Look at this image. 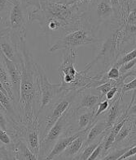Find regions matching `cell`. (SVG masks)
Returning <instances> with one entry per match:
<instances>
[{
	"instance_id": "18",
	"label": "cell",
	"mask_w": 136,
	"mask_h": 160,
	"mask_svg": "<svg viewBox=\"0 0 136 160\" xmlns=\"http://www.w3.org/2000/svg\"><path fill=\"white\" fill-rule=\"evenodd\" d=\"M104 132L103 135H102L101 137H99L97 140H94L93 142L90 143L87 145H83L82 148V149L80 150V152L78 153V155L76 156L74 159H78V160H88L89 157L91 156V154L92 153V152L94 151V149L97 147V145H99V143L101 142V140H103V137H104Z\"/></svg>"
},
{
	"instance_id": "39",
	"label": "cell",
	"mask_w": 136,
	"mask_h": 160,
	"mask_svg": "<svg viewBox=\"0 0 136 160\" xmlns=\"http://www.w3.org/2000/svg\"><path fill=\"white\" fill-rule=\"evenodd\" d=\"M127 159H130V160H136V154H134V155L131 156V157H130V158H128Z\"/></svg>"
},
{
	"instance_id": "28",
	"label": "cell",
	"mask_w": 136,
	"mask_h": 160,
	"mask_svg": "<svg viewBox=\"0 0 136 160\" xmlns=\"http://www.w3.org/2000/svg\"><path fill=\"white\" fill-rule=\"evenodd\" d=\"M135 65H136V58L130 60V61L127 62H125V63H124L122 66H121L120 68H119L120 73H121V75L125 74V73H126L127 72L131 70L132 68H134Z\"/></svg>"
},
{
	"instance_id": "14",
	"label": "cell",
	"mask_w": 136,
	"mask_h": 160,
	"mask_svg": "<svg viewBox=\"0 0 136 160\" xmlns=\"http://www.w3.org/2000/svg\"><path fill=\"white\" fill-rule=\"evenodd\" d=\"M12 153L14 159L20 160H36L39 159L38 155L33 153L29 147L21 140L14 141L12 146Z\"/></svg>"
},
{
	"instance_id": "13",
	"label": "cell",
	"mask_w": 136,
	"mask_h": 160,
	"mask_svg": "<svg viewBox=\"0 0 136 160\" xmlns=\"http://www.w3.org/2000/svg\"><path fill=\"white\" fill-rule=\"evenodd\" d=\"M87 133L88 130L82 131V133L77 138L74 139L56 159H74V158L82 149V146L84 145Z\"/></svg>"
},
{
	"instance_id": "5",
	"label": "cell",
	"mask_w": 136,
	"mask_h": 160,
	"mask_svg": "<svg viewBox=\"0 0 136 160\" xmlns=\"http://www.w3.org/2000/svg\"><path fill=\"white\" fill-rule=\"evenodd\" d=\"M29 12L25 1L16 0L7 18L10 35L18 41L25 38L27 24L30 23Z\"/></svg>"
},
{
	"instance_id": "25",
	"label": "cell",
	"mask_w": 136,
	"mask_h": 160,
	"mask_svg": "<svg viewBox=\"0 0 136 160\" xmlns=\"http://www.w3.org/2000/svg\"><path fill=\"white\" fill-rule=\"evenodd\" d=\"M104 153V144H103V142H102V140H101V142L99 143V145H97V147L94 149V151L92 152V153H91V156L89 157L88 159L95 160V159H98V158L101 159V158L104 157V155H103V153Z\"/></svg>"
},
{
	"instance_id": "21",
	"label": "cell",
	"mask_w": 136,
	"mask_h": 160,
	"mask_svg": "<svg viewBox=\"0 0 136 160\" xmlns=\"http://www.w3.org/2000/svg\"><path fill=\"white\" fill-rule=\"evenodd\" d=\"M132 146V145H131ZM131 146H127L125 148H120V149H112L108 154L104 156V158L102 159L104 160H117L118 159L121 155H123L128 149H130Z\"/></svg>"
},
{
	"instance_id": "36",
	"label": "cell",
	"mask_w": 136,
	"mask_h": 160,
	"mask_svg": "<svg viewBox=\"0 0 136 160\" xmlns=\"http://www.w3.org/2000/svg\"><path fill=\"white\" fill-rule=\"evenodd\" d=\"M134 76H136V65L134 67V68H132L130 71L127 72L125 73V74L121 75V79L124 81L125 79H126V78H127V77H134Z\"/></svg>"
},
{
	"instance_id": "38",
	"label": "cell",
	"mask_w": 136,
	"mask_h": 160,
	"mask_svg": "<svg viewBox=\"0 0 136 160\" xmlns=\"http://www.w3.org/2000/svg\"><path fill=\"white\" fill-rule=\"evenodd\" d=\"M112 4V8L114 9V12L119 8L120 7V0H109Z\"/></svg>"
},
{
	"instance_id": "29",
	"label": "cell",
	"mask_w": 136,
	"mask_h": 160,
	"mask_svg": "<svg viewBox=\"0 0 136 160\" xmlns=\"http://www.w3.org/2000/svg\"><path fill=\"white\" fill-rule=\"evenodd\" d=\"M132 90H136V78L133 81H130L129 83L123 84V86L120 89V92L124 94L125 92H129Z\"/></svg>"
},
{
	"instance_id": "30",
	"label": "cell",
	"mask_w": 136,
	"mask_h": 160,
	"mask_svg": "<svg viewBox=\"0 0 136 160\" xmlns=\"http://www.w3.org/2000/svg\"><path fill=\"white\" fill-rule=\"evenodd\" d=\"M134 94H133V97H132L131 101H130V104H129V107L127 108V109H126V114H127L128 117L133 116V115H136V103H134V99H135L136 97V90H134Z\"/></svg>"
},
{
	"instance_id": "1",
	"label": "cell",
	"mask_w": 136,
	"mask_h": 160,
	"mask_svg": "<svg viewBox=\"0 0 136 160\" xmlns=\"http://www.w3.org/2000/svg\"><path fill=\"white\" fill-rule=\"evenodd\" d=\"M19 45L23 58L20 67L19 108L21 121L26 122L34 117H39L41 101L39 64L34 60L25 39L20 40Z\"/></svg>"
},
{
	"instance_id": "37",
	"label": "cell",
	"mask_w": 136,
	"mask_h": 160,
	"mask_svg": "<svg viewBox=\"0 0 136 160\" xmlns=\"http://www.w3.org/2000/svg\"><path fill=\"white\" fill-rule=\"evenodd\" d=\"M133 116H134L133 118H130L132 123V130L130 135L136 136V115H133Z\"/></svg>"
},
{
	"instance_id": "19",
	"label": "cell",
	"mask_w": 136,
	"mask_h": 160,
	"mask_svg": "<svg viewBox=\"0 0 136 160\" xmlns=\"http://www.w3.org/2000/svg\"><path fill=\"white\" fill-rule=\"evenodd\" d=\"M132 130V123L130 119V117L129 118L127 119V121L124 123V125L122 126V127L121 128V130L119 131V132L117 133V135L116 136V138L114 140V142L112 144V147L117 146L120 143H121L122 141L127 138L128 136H130V133H131Z\"/></svg>"
},
{
	"instance_id": "9",
	"label": "cell",
	"mask_w": 136,
	"mask_h": 160,
	"mask_svg": "<svg viewBox=\"0 0 136 160\" xmlns=\"http://www.w3.org/2000/svg\"><path fill=\"white\" fill-rule=\"evenodd\" d=\"M74 108V107H73ZM95 110L78 109L74 108V116L72 128L75 132H82L89 130L98 118H95Z\"/></svg>"
},
{
	"instance_id": "35",
	"label": "cell",
	"mask_w": 136,
	"mask_h": 160,
	"mask_svg": "<svg viewBox=\"0 0 136 160\" xmlns=\"http://www.w3.org/2000/svg\"><path fill=\"white\" fill-rule=\"evenodd\" d=\"M27 7H33L34 9H38L41 8V2L40 0H25Z\"/></svg>"
},
{
	"instance_id": "4",
	"label": "cell",
	"mask_w": 136,
	"mask_h": 160,
	"mask_svg": "<svg viewBox=\"0 0 136 160\" xmlns=\"http://www.w3.org/2000/svg\"><path fill=\"white\" fill-rule=\"evenodd\" d=\"M73 116H74V108L72 105L56 121L54 125L50 128L48 133L41 139L39 159H46V157L48 155V153L54 147L56 141L61 136L66 133L68 130L72 127Z\"/></svg>"
},
{
	"instance_id": "22",
	"label": "cell",
	"mask_w": 136,
	"mask_h": 160,
	"mask_svg": "<svg viewBox=\"0 0 136 160\" xmlns=\"http://www.w3.org/2000/svg\"><path fill=\"white\" fill-rule=\"evenodd\" d=\"M121 73L119 71V68L112 66V68L108 70V72H104V74L102 75V77L100 79L105 82V81H108V80H118L121 77Z\"/></svg>"
},
{
	"instance_id": "3",
	"label": "cell",
	"mask_w": 136,
	"mask_h": 160,
	"mask_svg": "<svg viewBox=\"0 0 136 160\" xmlns=\"http://www.w3.org/2000/svg\"><path fill=\"white\" fill-rule=\"evenodd\" d=\"M78 94L79 93L74 90H63L56 99H53L44 108V110L47 109V112L43 121H40L41 125L43 123L44 124L43 132L42 134L41 139L48 133L50 128L54 125L56 121L74 104Z\"/></svg>"
},
{
	"instance_id": "2",
	"label": "cell",
	"mask_w": 136,
	"mask_h": 160,
	"mask_svg": "<svg viewBox=\"0 0 136 160\" xmlns=\"http://www.w3.org/2000/svg\"><path fill=\"white\" fill-rule=\"evenodd\" d=\"M98 41L96 28L91 23L88 13L83 12L68 27L64 35L58 38L57 42L50 48L49 51L54 53L56 51L89 45Z\"/></svg>"
},
{
	"instance_id": "17",
	"label": "cell",
	"mask_w": 136,
	"mask_h": 160,
	"mask_svg": "<svg viewBox=\"0 0 136 160\" xmlns=\"http://www.w3.org/2000/svg\"><path fill=\"white\" fill-rule=\"evenodd\" d=\"M0 81L2 82V86L6 90L7 93L8 94V96L11 99L15 101L14 99V94H13V89H12V83H11V77L9 76V73L7 70L6 67L2 61L0 59ZM16 103V102H15Z\"/></svg>"
},
{
	"instance_id": "16",
	"label": "cell",
	"mask_w": 136,
	"mask_h": 160,
	"mask_svg": "<svg viewBox=\"0 0 136 160\" xmlns=\"http://www.w3.org/2000/svg\"><path fill=\"white\" fill-rule=\"evenodd\" d=\"M123 97V94H121L119 90V94L117 95V99L114 101H112L111 105H109V109L108 111V113L106 115L105 119L107 125H108V129L111 128L114 125L116 122L120 118V105H121V99Z\"/></svg>"
},
{
	"instance_id": "40",
	"label": "cell",
	"mask_w": 136,
	"mask_h": 160,
	"mask_svg": "<svg viewBox=\"0 0 136 160\" xmlns=\"http://www.w3.org/2000/svg\"><path fill=\"white\" fill-rule=\"evenodd\" d=\"M128 1H129V2H136V0H128Z\"/></svg>"
},
{
	"instance_id": "6",
	"label": "cell",
	"mask_w": 136,
	"mask_h": 160,
	"mask_svg": "<svg viewBox=\"0 0 136 160\" xmlns=\"http://www.w3.org/2000/svg\"><path fill=\"white\" fill-rule=\"evenodd\" d=\"M78 58V51L76 48H68L64 50L62 61L59 67V72L61 77V84L62 89L74 81L78 72L76 70Z\"/></svg>"
},
{
	"instance_id": "32",
	"label": "cell",
	"mask_w": 136,
	"mask_h": 160,
	"mask_svg": "<svg viewBox=\"0 0 136 160\" xmlns=\"http://www.w3.org/2000/svg\"><path fill=\"white\" fill-rule=\"evenodd\" d=\"M7 34H10V31H9V28L7 24V20L0 19V37L7 35Z\"/></svg>"
},
{
	"instance_id": "33",
	"label": "cell",
	"mask_w": 136,
	"mask_h": 160,
	"mask_svg": "<svg viewBox=\"0 0 136 160\" xmlns=\"http://www.w3.org/2000/svg\"><path fill=\"white\" fill-rule=\"evenodd\" d=\"M136 154V145H132L130 149H128L127 151L124 153L123 155H121L118 160H122V159H127L128 158H130L131 156Z\"/></svg>"
},
{
	"instance_id": "12",
	"label": "cell",
	"mask_w": 136,
	"mask_h": 160,
	"mask_svg": "<svg viewBox=\"0 0 136 160\" xmlns=\"http://www.w3.org/2000/svg\"><path fill=\"white\" fill-rule=\"evenodd\" d=\"M90 9H93V14L99 24L108 20L114 13V9L109 0H95Z\"/></svg>"
},
{
	"instance_id": "11",
	"label": "cell",
	"mask_w": 136,
	"mask_h": 160,
	"mask_svg": "<svg viewBox=\"0 0 136 160\" xmlns=\"http://www.w3.org/2000/svg\"><path fill=\"white\" fill-rule=\"evenodd\" d=\"M81 133H82V132H75V131H74V129L72 128V127H70V128L67 131V132L65 134H64L62 136H61V137L59 138V140L56 141L54 147L52 148L51 152L48 153V155L46 157V159H56V158H57V157H58L65 149H66V147H67L74 139L77 138Z\"/></svg>"
},
{
	"instance_id": "10",
	"label": "cell",
	"mask_w": 136,
	"mask_h": 160,
	"mask_svg": "<svg viewBox=\"0 0 136 160\" xmlns=\"http://www.w3.org/2000/svg\"><path fill=\"white\" fill-rule=\"evenodd\" d=\"M101 93L87 92V90L79 93L75 99V102L73 104V107L75 110L78 109H88L95 110L99 102H101Z\"/></svg>"
},
{
	"instance_id": "15",
	"label": "cell",
	"mask_w": 136,
	"mask_h": 160,
	"mask_svg": "<svg viewBox=\"0 0 136 160\" xmlns=\"http://www.w3.org/2000/svg\"><path fill=\"white\" fill-rule=\"evenodd\" d=\"M108 127L107 125L105 119H99L95 121V122L90 127L87 133V139L84 143V145H87L90 143L93 142L94 140L99 138V136H102L106 131H108Z\"/></svg>"
},
{
	"instance_id": "7",
	"label": "cell",
	"mask_w": 136,
	"mask_h": 160,
	"mask_svg": "<svg viewBox=\"0 0 136 160\" xmlns=\"http://www.w3.org/2000/svg\"><path fill=\"white\" fill-rule=\"evenodd\" d=\"M39 77H40V92L41 101L39 107V117L47 106L55 99L63 91L61 84H52L48 79L43 68L39 64Z\"/></svg>"
},
{
	"instance_id": "31",
	"label": "cell",
	"mask_w": 136,
	"mask_h": 160,
	"mask_svg": "<svg viewBox=\"0 0 136 160\" xmlns=\"http://www.w3.org/2000/svg\"><path fill=\"white\" fill-rule=\"evenodd\" d=\"M125 24L132 25L136 27V8L128 14L127 18L125 19Z\"/></svg>"
},
{
	"instance_id": "27",
	"label": "cell",
	"mask_w": 136,
	"mask_h": 160,
	"mask_svg": "<svg viewBox=\"0 0 136 160\" xmlns=\"http://www.w3.org/2000/svg\"><path fill=\"white\" fill-rule=\"evenodd\" d=\"M10 121L11 118H9L7 112L0 109V127L5 131H7Z\"/></svg>"
},
{
	"instance_id": "20",
	"label": "cell",
	"mask_w": 136,
	"mask_h": 160,
	"mask_svg": "<svg viewBox=\"0 0 136 160\" xmlns=\"http://www.w3.org/2000/svg\"><path fill=\"white\" fill-rule=\"evenodd\" d=\"M16 0H0V19L7 20Z\"/></svg>"
},
{
	"instance_id": "8",
	"label": "cell",
	"mask_w": 136,
	"mask_h": 160,
	"mask_svg": "<svg viewBox=\"0 0 136 160\" xmlns=\"http://www.w3.org/2000/svg\"><path fill=\"white\" fill-rule=\"evenodd\" d=\"M0 51L9 60L14 62L20 69L23 58L17 40L14 39L10 34L0 37Z\"/></svg>"
},
{
	"instance_id": "34",
	"label": "cell",
	"mask_w": 136,
	"mask_h": 160,
	"mask_svg": "<svg viewBox=\"0 0 136 160\" xmlns=\"http://www.w3.org/2000/svg\"><path fill=\"white\" fill-rule=\"evenodd\" d=\"M119 90H120V88L119 87H117V86H113V87L106 94V99H108V100L112 101V99L114 98L115 95L119 92Z\"/></svg>"
},
{
	"instance_id": "23",
	"label": "cell",
	"mask_w": 136,
	"mask_h": 160,
	"mask_svg": "<svg viewBox=\"0 0 136 160\" xmlns=\"http://www.w3.org/2000/svg\"><path fill=\"white\" fill-rule=\"evenodd\" d=\"M81 13L87 12L95 0H72Z\"/></svg>"
},
{
	"instance_id": "24",
	"label": "cell",
	"mask_w": 136,
	"mask_h": 160,
	"mask_svg": "<svg viewBox=\"0 0 136 160\" xmlns=\"http://www.w3.org/2000/svg\"><path fill=\"white\" fill-rule=\"evenodd\" d=\"M134 58H136V48H134V50L130 51V53H126L125 54H124L122 57L120 58L116 62V63L113 66L117 67V68H120L124 63H125V62H127L130 61L132 59H134Z\"/></svg>"
},
{
	"instance_id": "26",
	"label": "cell",
	"mask_w": 136,
	"mask_h": 160,
	"mask_svg": "<svg viewBox=\"0 0 136 160\" xmlns=\"http://www.w3.org/2000/svg\"><path fill=\"white\" fill-rule=\"evenodd\" d=\"M109 108V100L108 99H104V100L99 102V103L98 104L96 109H95V118H98L99 116L102 115L105 112L106 110L108 109Z\"/></svg>"
}]
</instances>
